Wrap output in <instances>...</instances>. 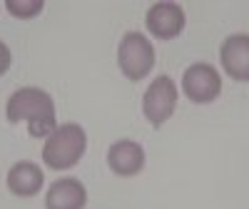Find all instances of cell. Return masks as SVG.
Segmentation results:
<instances>
[{
	"label": "cell",
	"mask_w": 249,
	"mask_h": 209,
	"mask_svg": "<svg viewBox=\"0 0 249 209\" xmlns=\"http://www.w3.org/2000/svg\"><path fill=\"white\" fill-rule=\"evenodd\" d=\"M88 190L77 177H60L45 192V209H85Z\"/></svg>",
	"instance_id": "cell-9"
},
{
	"label": "cell",
	"mask_w": 249,
	"mask_h": 209,
	"mask_svg": "<svg viewBox=\"0 0 249 209\" xmlns=\"http://www.w3.org/2000/svg\"><path fill=\"white\" fill-rule=\"evenodd\" d=\"M5 8L10 10V15L15 17H35L40 10L45 8L43 0H5Z\"/></svg>",
	"instance_id": "cell-11"
},
{
	"label": "cell",
	"mask_w": 249,
	"mask_h": 209,
	"mask_svg": "<svg viewBox=\"0 0 249 209\" xmlns=\"http://www.w3.org/2000/svg\"><path fill=\"white\" fill-rule=\"evenodd\" d=\"M85 150H88L85 130L77 122H65V124H57V130L45 139V147L40 152H43V162L48 170L62 172L75 167L85 157Z\"/></svg>",
	"instance_id": "cell-2"
},
{
	"label": "cell",
	"mask_w": 249,
	"mask_h": 209,
	"mask_svg": "<svg viewBox=\"0 0 249 209\" xmlns=\"http://www.w3.org/2000/svg\"><path fill=\"white\" fill-rule=\"evenodd\" d=\"M5 117L10 124L28 122V132L35 139H45L57 130L55 102L40 87H20L5 102Z\"/></svg>",
	"instance_id": "cell-1"
},
{
	"label": "cell",
	"mask_w": 249,
	"mask_h": 209,
	"mask_svg": "<svg viewBox=\"0 0 249 209\" xmlns=\"http://www.w3.org/2000/svg\"><path fill=\"white\" fill-rule=\"evenodd\" d=\"M177 97L179 92L170 75H160L150 82V87L144 90V97H142V112L152 127H162L175 115Z\"/></svg>",
	"instance_id": "cell-4"
},
{
	"label": "cell",
	"mask_w": 249,
	"mask_h": 209,
	"mask_svg": "<svg viewBox=\"0 0 249 209\" xmlns=\"http://www.w3.org/2000/svg\"><path fill=\"white\" fill-rule=\"evenodd\" d=\"M5 182L15 197H35L45 184V172L35 162H15L8 170Z\"/></svg>",
	"instance_id": "cell-10"
},
{
	"label": "cell",
	"mask_w": 249,
	"mask_h": 209,
	"mask_svg": "<svg viewBox=\"0 0 249 209\" xmlns=\"http://www.w3.org/2000/svg\"><path fill=\"white\" fill-rule=\"evenodd\" d=\"M144 147L135 139H117L107 150V167L117 177H135L144 170Z\"/></svg>",
	"instance_id": "cell-8"
},
{
	"label": "cell",
	"mask_w": 249,
	"mask_h": 209,
	"mask_svg": "<svg viewBox=\"0 0 249 209\" xmlns=\"http://www.w3.org/2000/svg\"><path fill=\"white\" fill-rule=\"evenodd\" d=\"M182 90L195 104H210L222 92V77L210 62H195L182 75Z\"/></svg>",
	"instance_id": "cell-5"
},
{
	"label": "cell",
	"mask_w": 249,
	"mask_h": 209,
	"mask_svg": "<svg viewBox=\"0 0 249 209\" xmlns=\"http://www.w3.org/2000/svg\"><path fill=\"white\" fill-rule=\"evenodd\" d=\"M10 62H13V52H10V48L3 43V40H0V77L10 70Z\"/></svg>",
	"instance_id": "cell-12"
},
{
	"label": "cell",
	"mask_w": 249,
	"mask_h": 209,
	"mask_svg": "<svg viewBox=\"0 0 249 209\" xmlns=\"http://www.w3.org/2000/svg\"><path fill=\"white\" fill-rule=\"evenodd\" d=\"M219 62L224 72L237 82H249V35H230L219 48Z\"/></svg>",
	"instance_id": "cell-7"
},
{
	"label": "cell",
	"mask_w": 249,
	"mask_h": 209,
	"mask_svg": "<svg viewBox=\"0 0 249 209\" xmlns=\"http://www.w3.org/2000/svg\"><path fill=\"white\" fill-rule=\"evenodd\" d=\"M184 10L177 3H155L147 10L144 25H147L150 35L157 40H175L182 30H184Z\"/></svg>",
	"instance_id": "cell-6"
},
{
	"label": "cell",
	"mask_w": 249,
	"mask_h": 209,
	"mask_svg": "<svg viewBox=\"0 0 249 209\" xmlns=\"http://www.w3.org/2000/svg\"><path fill=\"white\" fill-rule=\"evenodd\" d=\"M117 65H120V72L127 80L132 82L144 80L155 68L152 43L142 33H135V30L124 33L120 40V48H117Z\"/></svg>",
	"instance_id": "cell-3"
}]
</instances>
